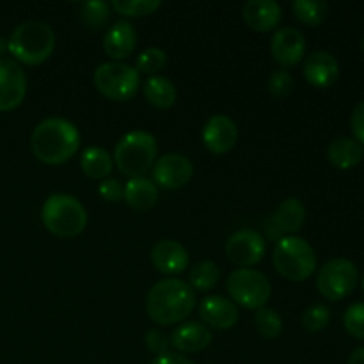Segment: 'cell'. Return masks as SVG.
Returning <instances> with one entry per match:
<instances>
[{"mask_svg":"<svg viewBox=\"0 0 364 364\" xmlns=\"http://www.w3.org/2000/svg\"><path fill=\"white\" fill-rule=\"evenodd\" d=\"M80 148V132L64 117H46L31 135V149L36 159L48 166L68 162Z\"/></svg>","mask_w":364,"mask_h":364,"instance_id":"1","label":"cell"},{"mask_svg":"<svg viewBox=\"0 0 364 364\" xmlns=\"http://www.w3.org/2000/svg\"><path fill=\"white\" fill-rule=\"evenodd\" d=\"M196 291L178 277H167L153 284L146 297L148 316L159 326L180 323L194 311Z\"/></svg>","mask_w":364,"mask_h":364,"instance_id":"2","label":"cell"},{"mask_svg":"<svg viewBox=\"0 0 364 364\" xmlns=\"http://www.w3.org/2000/svg\"><path fill=\"white\" fill-rule=\"evenodd\" d=\"M7 50L16 63L38 66L43 64L55 50V32L48 23L28 20L18 25L7 39Z\"/></svg>","mask_w":364,"mask_h":364,"instance_id":"3","label":"cell"},{"mask_svg":"<svg viewBox=\"0 0 364 364\" xmlns=\"http://www.w3.org/2000/svg\"><path fill=\"white\" fill-rule=\"evenodd\" d=\"M159 155L156 139L149 132L134 130L124 134L114 149L117 169L128 178H142L153 169Z\"/></svg>","mask_w":364,"mask_h":364,"instance_id":"4","label":"cell"},{"mask_svg":"<svg viewBox=\"0 0 364 364\" xmlns=\"http://www.w3.org/2000/svg\"><path fill=\"white\" fill-rule=\"evenodd\" d=\"M41 220L55 237L73 238L85 230L87 212L75 196L52 194L43 205Z\"/></svg>","mask_w":364,"mask_h":364,"instance_id":"5","label":"cell"},{"mask_svg":"<svg viewBox=\"0 0 364 364\" xmlns=\"http://www.w3.org/2000/svg\"><path fill=\"white\" fill-rule=\"evenodd\" d=\"M272 259L277 272L294 283L309 279L316 270V255L311 244L297 235L281 238L274 249Z\"/></svg>","mask_w":364,"mask_h":364,"instance_id":"6","label":"cell"},{"mask_svg":"<svg viewBox=\"0 0 364 364\" xmlns=\"http://www.w3.org/2000/svg\"><path fill=\"white\" fill-rule=\"evenodd\" d=\"M96 89L102 92L105 98L114 100V102H127L134 98L135 92L141 85V75L137 68L130 66L127 63H110L100 64L92 75Z\"/></svg>","mask_w":364,"mask_h":364,"instance_id":"7","label":"cell"},{"mask_svg":"<svg viewBox=\"0 0 364 364\" xmlns=\"http://www.w3.org/2000/svg\"><path fill=\"white\" fill-rule=\"evenodd\" d=\"M228 294L231 295L233 302L247 309H262L269 302L272 287L269 277L259 270L252 269H237L228 276L226 279Z\"/></svg>","mask_w":364,"mask_h":364,"instance_id":"8","label":"cell"},{"mask_svg":"<svg viewBox=\"0 0 364 364\" xmlns=\"http://www.w3.org/2000/svg\"><path fill=\"white\" fill-rule=\"evenodd\" d=\"M358 279V267L350 259L334 258L320 269L316 288L329 301H341L355 290Z\"/></svg>","mask_w":364,"mask_h":364,"instance_id":"9","label":"cell"},{"mask_svg":"<svg viewBox=\"0 0 364 364\" xmlns=\"http://www.w3.org/2000/svg\"><path fill=\"white\" fill-rule=\"evenodd\" d=\"M265 249L267 242L262 233L255 230H238L228 238L224 251L231 263L240 269H251L252 265L262 262Z\"/></svg>","mask_w":364,"mask_h":364,"instance_id":"10","label":"cell"},{"mask_svg":"<svg viewBox=\"0 0 364 364\" xmlns=\"http://www.w3.org/2000/svg\"><path fill=\"white\" fill-rule=\"evenodd\" d=\"M306 220V206L299 198H288L267 219L265 235L269 240L279 242L281 238L291 237L302 228Z\"/></svg>","mask_w":364,"mask_h":364,"instance_id":"11","label":"cell"},{"mask_svg":"<svg viewBox=\"0 0 364 364\" xmlns=\"http://www.w3.org/2000/svg\"><path fill=\"white\" fill-rule=\"evenodd\" d=\"M194 176V166L180 153H169L156 159L153 166V183L166 191H178L185 187Z\"/></svg>","mask_w":364,"mask_h":364,"instance_id":"12","label":"cell"},{"mask_svg":"<svg viewBox=\"0 0 364 364\" xmlns=\"http://www.w3.org/2000/svg\"><path fill=\"white\" fill-rule=\"evenodd\" d=\"M27 95V75L9 57H0V110L7 112L20 105Z\"/></svg>","mask_w":364,"mask_h":364,"instance_id":"13","label":"cell"},{"mask_svg":"<svg viewBox=\"0 0 364 364\" xmlns=\"http://www.w3.org/2000/svg\"><path fill=\"white\" fill-rule=\"evenodd\" d=\"M238 141V127L226 114L212 116L203 128V142L206 149L215 155L231 151Z\"/></svg>","mask_w":364,"mask_h":364,"instance_id":"14","label":"cell"},{"mask_svg":"<svg viewBox=\"0 0 364 364\" xmlns=\"http://www.w3.org/2000/svg\"><path fill=\"white\" fill-rule=\"evenodd\" d=\"M270 52L281 66H295L306 55V38L295 27L277 28L270 41Z\"/></svg>","mask_w":364,"mask_h":364,"instance_id":"15","label":"cell"},{"mask_svg":"<svg viewBox=\"0 0 364 364\" xmlns=\"http://www.w3.org/2000/svg\"><path fill=\"white\" fill-rule=\"evenodd\" d=\"M199 316L206 327H213L219 331H228L237 326L240 313L237 304L230 299H224L220 295H210L205 297L199 304Z\"/></svg>","mask_w":364,"mask_h":364,"instance_id":"16","label":"cell"},{"mask_svg":"<svg viewBox=\"0 0 364 364\" xmlns=\"http://www.w3.org/2000/svg\"><path fill=\"white\" fill-rule=\"evenodd\" d=\"M151 262L160 274L178 276L188 267V252L180 242L166 238L153 245Z\"/></svg>","mask_w":364,"mask_h":364,"instance_id":"17","label":"cell"},{"mask_svg":"<svg viewBox=\"0 0 364 364\" xmlns=\"http://www.w3.org/2000/svg\"><path fill=\"white\" fill-rule=\"evenodd\" d=\"M340 77V64L333 53L316 50L304 60V78L318 89L331 87Z\"/></svg>","mask_w":364,"mask_h":364,"instance_id":"18","label":"cell"},{"mask_svg":"<svg viewBox=\"0 0 364 364\" xmlns=\"http://www.w3.org/2000/svg\"><path fill=\"white\" fill-rule=\"evenodd\" d=\"M135 45H137V32L128 20L116 21L103 38V50L116 63H123L127 57H130Z\"/></svg>","mask_w":364,"mask_h":364,"instance_id":"19","label":"cell"},{"mask_svg":"<svg viewBox=\"0 0 364 364\" xmlns=\"http://www.w3.org/2000/svg\"><path fill=\"white\" fill-rule=\"evenodd\" d=\"M244 20L252 31L256 32H269L277 28L283 18V9L276 0H249L245 2Z\"/></svg>","mask_w":364,"mask_h":364,"instance_id":"20","label":"cell"},{"mask_svg":"<svg viewBox=\"0 0 364 364\" xmlns=\"http://www.w3.org/2000/svg\"><path fill=\"white\" fill-rule=\"evenodd\" d=\"M212 343V331L203 322H185L171 334V345L183 354H196Z\"/></svg>","mask_w":364,"mask_h":364,"instance_id":"21","label":"cell"},{"mask_svg":"<svg viewBox=\"0 0 364 364\" xmlns=\"http://www.w3.org/2000/svg\"><path fill=\"white\" fill-rule=\"evenodd\" d=\"M123 199L134 210L146 212V210L153 208L159 201V187L153 183V180H148L146 176L130 178L124 183Z\"/></svg>","mask_w":364,"mask_h":364,"instance_id":"22","label":"cell"},{"mask_svg":"<svg viewBox=\"0 0 364 364\" xmlns=\"http://www.w3.org/2000/svg\"><path fill=\"white\" fill-rule=\"evenodd\" d=\"M327 156L338 169H352L363 160V146L352 137H338L327 148Z\"/></svg>","mask_w":364,"mask_h":364,"instance_id":"23","label":"cell"},{"mask_svg":"<svg viewBox=\"0 0 364 364\" xmlns=\"http://www.w3.org/2000/svg\"><path fill=\"white\" fill-rule=\"evenodd\" d=\"M80 167L89 178L105 180V178H109L110 171H112L114 160L107 149L100 148V146H91V148L84 149V153H82Z\"/></svg>","mask_w":364,"mask_h":364,"instance_id":"24","label":"cell"},{"mask_svg":"<svg viewBox=\"0 0 364 364\" xmlns=\"http://www.w3.org/2000/svg\"><path fill=\"white\" fill-rule=\"evenodd\" d=\"M144 96L156 109H169L176 102V87L167 77L153 75L146 80Z\"/></svg>","mask_w":364,"mask_h":364,"instance_id":"25","label":"cell"},{"mask_svg":"<svg viewBox=\"0 0 364 364\" xmlns=\"http://www.w3.org/2000/svg\"><path fill=\"white\" fill-rule=\"evenodd\" d=\"M295 18L304 25H320L329 14V4L323 0H295L291 4Z\"/></svg>","mask_w":364,"mask_h":364,"instance_id":"26","label":"cell"},{"mask_svg":"<svg viewBox=\"0 0 364 364\" xmlns=\"http://www.w3.org/2000/svg\"><path fill=\"white\" fill-rule=\"evenodd\" d=\"M220 279V269L212 259H203L191 270V287L192 290L208 291L217 287Z\"/></svg>","mask_w":364,"mask_h":364,"instance_id":"27","label":"cell"},{"mask_svg":"<svg viewBox=\"0 0 364 364\" xmlns=\"http://www.w3.org/2000/svg\"><path fill=\"white\" fill-rule=\"evenodd\" d=\"M109 14L110 4L103 2V0H92V2H84L80 6L82 21L92 31L105 27L107 21H109Z\"/></svg>","mask_w":364,"mask_h":364,"instance_id":"28","label":"cell"},{"mask_svg":"<svg viewBox=\"0 0 364 364\" xmlns=\"http://www.w3.org/2000/svg\"><path fill=\"white\" fill-rule=\"evenodd\" d=\"M255 327L263 338L267 340H274L283 331V320H281L279 313L272 308H262L256 311L255 315Z\"/></svg>","mask_w":364,"mask_h":364,"instance_id":"29","label":"cell"},{"mask_svg":"<svg viewBox=\"0 0 364 364\" xmlns=\"http://www.w3.org/2000/svg\"><path fill=\"white\" fill-rule=\"evenodd\" d=\"M110 7L123 16L135 18L153 14L162 7V2L160 0H114Z\"/></svg>","mask_w":364,"mask_h":364,"instance_id":"30","label":"cell"},{"mask_svg":"<svg viewBox=\"0 0 364 364\" xmlns=\"http://www.w3.org/2000/svg\"><path fill=\"white\" fill-rule=\"evenodd\" d=\"M167 64V53L159 46H149V48L142 50L137 57V71L139 73H149L155 75Z\"/></svg>","mask_w":364,"mask_h":364,"instance_id":"31","label":"cell"},{"mask_svg":"<svg viewBox=\"0 0 364 364\" xmlns=\"http://www.w3.org/2000/svg\"><path fill=\"white\" fill-rule=\"evenodd\" d=\"M331 311L327 306L323 304H313L302 315V326L309 333H320L329 326Z\"/></svg>","mask_w":364,"mask_h":364,"instance_id":"32","label":"cell"},{"mask_svg":"<svg viewBox=\"0 0 364 364\" xmlns=\"http://www.w3.org/2000/svg\"><path fill=\"white\" fill-rule=\"evenodd\" d=\"M347 333L355 340H364V302H355L347 309L343 316Z\"/></svg>","mask_w":364,"mask_h":364,"instance_id":"33","label":"cell"},{"mask_svg":"<svg viewBox=\"0 0 364 364\" xmlns=\"http://www.w3.org/2000/svg\"><path fill=\"white\" fill-rule=\"evenodd\" d=\"M295 80L291 77L290 71L287 70H276L272 71V75L269 77V82H267V89L272 96L276 98H284V96L290 95L294 91Z\"/></svg>","mask_w":364,"mask_h":364,"instance_id":"34","label":"cell"},{"mask_svg":"<svg viewBox=\"0 0 364 364\" xmlns=\"http://www.w3.org/2000/svg\"><path fill=\"white\" fill-rule=\"evenodd\" d=\"M146 347H148L149 352L156 355H162L169 352L171 347V336H167L164 331L160 329H151L146 333Z\"/></svg>","mask_w":364,"mask_h":364,"instance_id":"35","label":"cell"},{"mask_svg":"<svg viewBox=\"0 0 364 364\" xmlns=\"http://www.w3.org/2000/svg\"><path fill=\"white\" fill-rule=\"evenodd\" d=\"M123 191L124 185L121 183L117 178H105L102 180V183L98 185V194L103 201L109 203H117L123 199Z\"/></svg>","mask_w":364,"mask_h":364,"instance_id":"36","label":"cell"},{"mask_svg":"<svg viewBox=\"0 0 364 364\" xmlns=\"http://www.w3.org/2000/svg\"><path fill=\"white\" fill-rule=\"evenodd\" d=\"M352 134H354V139L359 142V144L364 146V102L359 103L358 107L352 112L350 119Z\"/></svg>","mask_w":364,"mask_h":364,"instance_id":"37","label":"cell"},{"mask_svg":"<svg viewBox=\"0 0 364 364\" xmlns=\"http://www.w3.org/2000/svg\"><path fill=\"white\" fill-rule=\"evenodd\" d=\"M149 364H196L194 361H191L185 355L176 354V352H167V354L156 355Z\"/></svg>","mask_w":364,"mask_h":364,"instance_id":"38","label":"cell"},{"mask_svg":"<svg viewBox=\"0 0 364 364\" xmlns=\"http://www.w3.org/2000/svg\"><path fill=\"white\" fill-rule=\"evenodd\" d=\"M348 364H364V347H358L348 358Z\"/></svg>","mask_w":364,"mask_h":364,"instance_id":"39","label":"cell"},{"mask_svg":"<svg viewBox=\"0 0 364 364\" xmlns=\"http://www.w3.org/2000/svg\"><path fill=\"white\" fill-rule=\"evenodd\" d=\"M7 50V39H4L2 36H0V57L4 55V52Z\"/></svg>","mask_w":364,"mask_h":364,"instance_id":"40","label":"cell"},{"mask_svg":"<svg viewBox=\"0 0 364 364\" xmlns=\"http://www.w3.org/2000/svg\"><path fill=\"white\" fill-rule=\"evenodd\" d=\"M361 284H363V291H364V277H363V283Z\"/></svg>","mask_w":364,"mask_h":364,"instance_id":"41","label":"cell"},{"mask_svg":"<svg viewBox=\"0 0 364 364\" xmlns=\"http://www.w3.org/2000/svg\"><path fill=\"white\" fill-rule=\"evenodd\" d=\"M363 48H364V39H363Z\"/></svg>","mask_w":364,"mask_h":364,"instance_id":"42","label":"cell"}]
</instances>
